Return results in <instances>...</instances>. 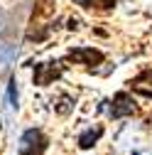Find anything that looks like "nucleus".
<instances>
[{"mask_svg": "<svg viewBox=\"0 0 152 155\" xmlns=\"http://www.w3.org/2000/svg\"><path fill=\"white\" fill-rule=\"evenodd\" d=\"M49 140L40 128H27L20 138V155H44Z\"/></svg>", "mask_w": 152, "mask_h": 155, "instance_id": "f257e3e1", "label": "nucleus"}, {"mask_svg": "<svg viewBox=\"0 0 152 155\" xmlns=\"http://www.w3.org/2000/svg\"><path fill=\"white\" fill-rule=\"evenodd\" d=\"M32 67H34V79L32 81L37 86H49V84H54V79H59V76H62L59 62H37Z\"/></svg>", "mask_w": 152, "mask_h": 155, "instance_id": "f03ea898", "label": "nucleus"}, {"mask_svg": "<svg viewBox=\"0 0 152 155\" xmlns=\"http://www.w3.org/2000/svg\"><path fill=\"white\" fill-rule=\"evenodd\" d=\"M69 59H74L76 64H86V67H96L106 59V54L101 49H93V47H74L69 49Z\"/></svg>", "mask_w": 152, "mask_h": 155, "instance_id": "7ed1b4c3", "label": "nucleus"}, {"mask_svg": "<svg viewBox=\"0 0 152 155\" xmlns=\"http://www.w3.org/2000/svg\"><path fill=\"white\" fill-rule=\"evenodd\" d=\"M135 113V101L128 91H118L113 96V104H110V118H125V116Z\"/></svg>", "mask_w": 152, "mask_h": 155, "instance_id": "20e7f679", "label": "nucleus"}, {"mask_svg": "<svg viewBox=\"0 0 152 155\" xmlns=\"http://www.w3.org/2000/svg\"><path fill=\"white\" fill-rule=\"evenodd\" d=\"M103 135V126H96V128H88V130H84L81 135H79V148L81 150H88V148H93L98 143V138Z\"/></svg>", "mask_w": 152, "mask_h": 155, "instance_id": "39448f33", "label": "nucleus"}, {"mask_svg": "<svg viewBox=\"0 0 152 155\" xmlns=\"http://www.w3.org/2000/svg\"><path fill=\"white\" fill-rule=\"evenodd\" d=\"M15 57H17V45H12V42H0V67L8 69V67L15 62Z\"/></svg>", "mask_w": 152, "mask_h": 155, "instance_id": "423d86ee", "label": "nucleus"}, {"mask_svg": "<svg viewBox=\"0 0 152 155\" xmlns=\"http://www.w3.org/2000/svg\"><path fill=\"white\" fill-rule=\"evenodd\" d=\"M5 99H8V106L12 111L20 108V94H17V79L15 76H10V81H8V94H5Z\"/></svg>", "mask_w": 152, "mask_h": 155, "instance_id": "0eeeda50", "label": "nucleus"}, {"mask_svg": "<svg viewBox=\"0 0 152 155\" xmlns=\"http://www.w3.org/2000/svg\"><path fill=\"white\" fill-rule=\"evenodd\" d=\"M142 81H152V69H145L140 76H135V81H130V84H142Z\"/></svg>", "mask_w": 152, "mask_h": 155, "instance_id": "6e6552de", "label": "nucleus"}, {"mask_svg": "<svg viewBox=\"0 0 152 155\" xmlns=\"http://www.w3.org/2000/svg\"><path fill=\"white\" fill-rule=\"evenodd\" d=\"M56 111L59 113H69L71 111V99L69 96H62V106H56Z\"/></svg>", "mask_w": 152, "mask_h": 155, "instance_id": "1a4fd4ad", "label": "nucleus"}, {"mask_svg": "<svg viewBox=\"0 0 152 155\" xmlns=\"http://www.w3.org/2000/svg\"><path fill=\"white\" fill-rule=\"evenodd\" d=\"M74 3H76V5H81V8H93L98 0H74Z\"/></svg>", "mask_w": 152, "mask_h": 155, "instance_id": "9d476101", "label": "nucleus"}, {"mask_svg": "<svg viewBox=\"0 0 152 155\" xmlns=\"http://www.w3.org/2000/svg\"><path fill=\"white\" fill-rule=\"evenodd\" d=\"M140 96H145V99H152V89H138Z\"/></svg>", "mask_w": 152, "mask_h": 155, "instance_id": "9b49d317", "label": "nucleus"}, {"mask_svg": "<svg viewBox=\"0 0 152 155\" xmlns=\"http://www.w3.org/2000/svg\"><path fill=\"white\" fill-rule=\"evenodd\" d=\"M69 30H79V20H74V17H71V20H69Z\"/></svg>", "mask_w": 152, "mask_h": 155, "instance_id": "f8f14e48", "label": "nucleus"}, {"mask_svg": "<svg viewBox=\"0 0 152 155\" xmlns=\"http://www.w3.org/2000/svg\"><path fill=\"white\" fill-rule=\"evenodd\" d=\"M0 20H3V12H0Z\"/></svg>", "mask_w": 152, "mask_h": 155, "instance_id": "ddd939ff", "label": "nucleus"}, {"mask_svg": "<svg viewBox=\"0 0 152 155\" xmlns=\"http://www.w3.org/2000/svg\"><path fill=\"white\" fill-rule=\"evenodd\" d=\"M132 155H140V153H132Z\"/></svg>", "mask_w": 152, "mask_h": 155, "instance_id": "4468645a", "label": "nucleus"}]
</instances>
